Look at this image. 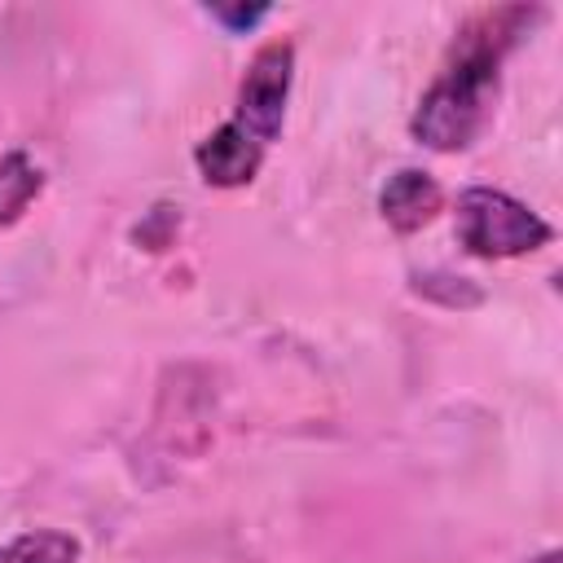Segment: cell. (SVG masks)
<instances>
[{
  "mask_svg": "<svg viewBox=\"0 0 563 563\" xmlns=\"http://www.w3.org/2000/svg\"><path fill=\"white\" fill-rule=\"evenodd\" d=\"M493 35H497V22H488V31H466L462 48L422 97L413 114V136L427 141L431 150H462L479 136L488 119V97L497 88V62H501V40Z\"/></svg>",
  "mask_w": 563,
  "mask_h": 563,
  "instance_id": "cell-1",
  "label": "cell"
},
{
  "mask_svg": "<svg viewBox=\"0 0 563 563\" xmlns=\"http://www.w3.org/2000/svg\"><path fill=\"white\" fill-rule=\"evenodd\" d=\"M457 238L471 255L506 260L550 242V224L501 189H466L457 198Z\"/></svg>",
  "mask_w": 563,
  "mask_h": 563,
  "instance_id": "cell-2",
  "label": "cell"
},
{
  "mask_svg": "<svg viewBox=\"0 0 563 563\" xmlns=\"http://www.w3.org/2000/svg\"><path fill=\"white\" fill-rule=\"evenodd\" d=\"M290 66H295V48L290 44H268L255 53L242 88H238V114L233 123L246 128L255 141H273L282 132V114H286V92H290Z\"/></svg>",
  "mask_w": 563,
  "mask_h": 563,
  "instance_id": "cell-3",
  "label": "cell"
},
{
  "mask_svg": "<svg viewBox=\"0 0 563 563\" xmlns=\"http://www.w3.org/2000/svg\"><path fill=\"white\" fill-rule=\"evenodd\" d=\"M260 158H264V141H255L246 128H238L233 119L220 123L202 145H198V167L211 185H246L255 172H260Z\"/></svg>",
  "mask_w": 563,
  "mask_h": 563,
  "instance_id": "cell-4",
  "label": "cell"
},
{
  "mask_svg": "<svg viewBox=\"0 0 563 563\" xmlns=\"http://www.w3.org/2000/svg\"><path fill=\"white\" fill-rule=\"evenodd\" d=\"M378 207H383V220H387L391 229H400V233L422 229V224L440 211V185H435L427 172L405 167V172H396V176L383 185Z\"/></svg>",
  "mask_w": 563,
  "mask_h": 563,
  "instance_id": "cell-5",
  "label": "cell"
},
{
  "mask_svg": "<svg viewBox=\"0 0 563 563\" xmlns=\"http://www.w3.org/2000/svg\"><path fill=\"white\" fill-rule=\"evenodd\" d=\"M40 185H44V176H40V167L22 150L4 154L0 158V224L18 220L31 207V198L40 194Z\"/></svg>",
  "mask_w": 563,
  "mask_h": 563,
  "instance_id": "cell-6",
  "label": "cell"
},
{
  "mask_svg": "<svg viewBox=\"0 0 563 563\" xmlns=\"http://www.w3.org/2000/svg\"><path fill=\"white\" fill-rule=\"evenodd\" d=\"M79 545L66 532L40 528V532H22L9 545H0V563H75Z\"/></svg>",
  "mask_w": 563,
  "mask_h": 563,
  "instance_id": "cell-7",
  "label": "cell"
},
{
  "mask_svg": "<svg viewBox=\"0 0 563 563\" xmlns=\"http://www.w3.org/2000/svg\"><path fill=\"white\" fill-rule=\"evenodd\" d=\"M264 13H268V9H216V18L229 22V26H255Z\"/></svg>",
  "mask_w": 563,
  "mask_h": 563,
  "instance_id": "cell-8",
  "label": "cell"
},
{
  "mask_svg": "<svg viewBox=\"0 0 563 563\" xmlns=\"http://www.w3.org/2000/svg\"><path fill=\"white\" fill-rule=\"evenodd\" d=\"M532 563H559V550H545L541 559H532Z\"/></svg>",
  "mask_w": 563,
  "mask_h": 563,
  "instance_id": "cell-9",
  "label": "cell"
}]
</instances>
